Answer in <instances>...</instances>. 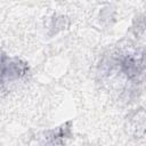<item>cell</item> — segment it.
I'll list each match as a JSON object with an SVG mask.
<instances>
[{
    "label": "cell",
    "instance_id": "6da1fadb",
    "mask_svg": "<svg viewBox=\"0 0 146 146\" xmlns=\"http://www.w3.org/2000/svg\"><path fill=\"white\" fill-rule=\"evenodd\" d=\"M119 68L130 81H140L146 78V51L133 50L121 56Z\"/></svg>",
    "mask_w": 146,
    "mask_h": 146
}]
</instances>
